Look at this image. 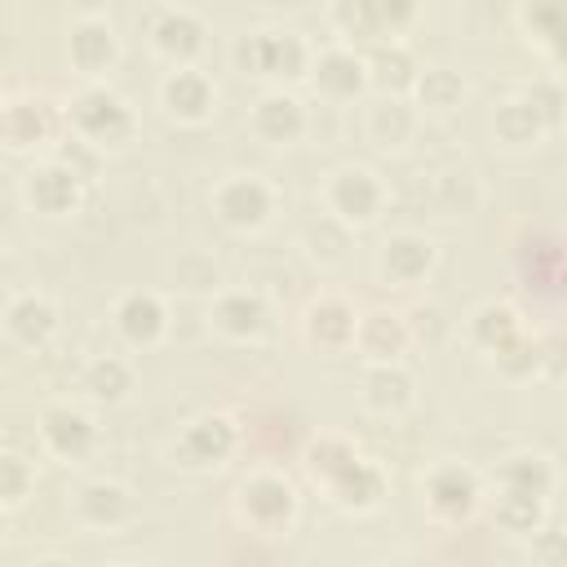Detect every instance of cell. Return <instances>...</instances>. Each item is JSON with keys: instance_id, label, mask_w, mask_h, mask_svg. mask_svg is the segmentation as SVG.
I'll return each instance as SVG.
<instances>
[{"instance_id": "obj_37", "label": "cell", "mask_w": 567, "mask_h": 567, "mask_svg": "<svg viewBox=\"0 0 567 567\" xmlns=\"http://www.w3.org/2000/svg\"><path fill=\"white\" fill-rule=\"evenodd\" d=\"M549 58H554L558 66H567V31H563V35H558V40L549 44Z\"/></svg>"}, {"instance_id": "obj_21", "label": "cell", "mask_w": 567, "mask_h": 567, "mask_svg": "<svg viewBox=\"0 0 567 567\" xmlns=\"http://www.w3.org/2000/svg\"><path fill=\"white\" fill-rule=\"evenodd\" d=\"M412 403V377L399 363H372L363 377V408L381 416H399Z\"/></svg>"}, {"instance_id": "obj_33", "label": "cell", "mask_w": 567, "mask_h": 567, "mask_svg": "<svg viewBox=\"0 0 567 567\" xmlns=\"http://www.w3.org/2000/svg\"><path fill=\"white\" fill-rule=\"evenodd\" d=\"M306 456H310V474H315V478H323L328 487H332V483H337V478L359 461V452H354L350 443H341V439H319V443H310V452H306Z\"/></svg>"}, {"instance_id": "obj_32", "label": "cell", "mask_w": 567, "mask_h": 567, "mask_svg": "<svg viewBox=\"0 0 567 567\" xmlns=\"http://www.w3.org/2000/svg\"><path fill=\"white\" fill-rule=\"evenodd\" d=\"M44 137H49V120H44L40 102H9L4 106V142L13 151L31 146V142H44Z\"/></svg>"}, {"instance_id": "obj_35", "label": "cell", "mask_w": 567, "mask_h": 567, "mask_svg": "<svg viewBox=\"0 0 567 567\" xmlns=\"http://www.w3.org/2000/svg\"><path fill=\"white\" fill-rule=\"evenodd\" d=\"M0 478H4V487H0L4 501L18 505V501L27 496V487H31V465H27L18 452H4V456H0Z\"/></svg>"}, {"instance_id": "obj_19", "label": "cell", "mask_w": 567, "mask_h": 567, "mask_svg": "<svg viewBox=\"0 0 567 567\" xmlns=\"http://www.w3.org/2000/svg\"><path fill=\"white\" fill-rule=\"evenodd\" d=\"M363 128H368V137L377 142V146H408L412 142V133H416V106L408 102V97H399V93H385V97H377L372 106H368V115H363Z\"/></svg>"}, {"instance_id": "obj_31", "label": "cell", "mask_w": 567, "mask_h": 567, "mask_svg": "<svg viewBox=\"0 0 567 567\" xmlns=\"http://www.w3.org/2000/svg\"><path fill=\"white\" fill-rule=\"evenodd\" d=\"M80 385H84L93 399H120V394L133 385V368H128L120 354H102V359H93V363L84 368Z\"/></svg>"}, {"instance_id": "obj_23", "label": "cell", "mask_w": 567, "mask_h": 567, "mask_svg": "<svg viewBox=\"0 0 567 567\" xmlns=\"http://www.w3.org/2000/svg\"><path fill=\"white\" fill-rule=\"evenodd\" d=\"M430 505L439 509V514H447V518H461V514H470V505H474V496H478V478H474V470H465V465H439L434 474H430Z\"/></svg>"}, {"instance_id": "obj_26", "label": "cell", "mask_w": 567, "mask_h": 567, "mask_svg": "<svg viewBox=\"0 0 567 567\" xmlns=\"http://www.w3.org/2000/svg\"><path fill=\"white\" fill-rule=\"evenodd\" d=\"M501 483L509 492H532V496H545L549 483H554V470L540 452H514L501 461Z\"/></svg>"}, {"instance_id": "obj_40", "label": "cell", "mask_w": 567, "mask_h": 567, "mask_svg": "<svg viewBox=\"0 0 567 567\" xmlns=\"http://www.w3.org/2000/svg\"><path fill=\"white\" fill-rule=\"evenodd\" d=\"M111 567H133V563H111Z\"/></svg>"}, {"instance_id": "obj_4", "label": "cell", "mask_w": 567, "mask_h": 567, "mask_svg": "<svg viewBox=\"0 0 567 567\" xmlns=\"http://www.w3.org/2000/svg\"><path fill=\"white\" fill-rule=\"evenodd\" d=\"M204 35H208L204 18L195 9H186V4H159V9L146 13V40L173 66H195L190 58L199 53Z\"/></svg>"}, {"instance_id": "obj_27", "label": "cell", "mask_w": 567, "mask_h": 567, "mask_svg": "<svg viewBox=\"0 0 567 567\" xmlns=\"http://www.w3.org/2000/svg\"><path fill=\"white\" fill-rule=\"evenodd\" d=\"M470 337L483 346V350H505L514 337H518V319H514V310L509 306H496V301H487V306H478L474 315H470Z\"/></svg>"}, {"instance_id": "obj_39", "label": "cell", "mask_w": 567, "mask_h": 567, "mask_svg": "<svg viewBox=\"0 0 567 567\" xmlns=\"http://www.w3.org/2000/svg\"><path fill=\"white\" fill-rule=\"evenodd\" d=\"M563 297H567V270H563Z\"/></svg>"}, {"instance_id": "obj_36", "label": "cell", "mask_w": 567, "mask_h": 567, "mask_svg": "<svg viewBox=\"0 0 567 567\" xmlns=\"http://www.w3.org/2000/svg\"><path fill=\"white\" fill-rule=\"evenodd\" d=\"M532 554H536L545 567H567V536H558V532H536Z\"/></svg>"}, {"instance_id": "obj_10", "label": "cell", "mask_w": 567, "mask_h": 567, "mask_svg": "<svg viewBox=\"0 0 567 567\" xmlns=\"http://www.w3.org/2000/svg\"><path fill=\"white\" fill-rule=\"evenodd\" d=\"M310 75H315L319 93H328V97H337V102H346V97H354V93H363V89L372 84L368 58L354 53L350 44H328V49L310 62Z\"/></svg>"}, {"instance_id": "obj_20", "label": "cell", "mask_w": 567, "mask_h": 567, "mask_svg": "<svg viewBox=\"0 0 567 567\" xmlns=\"http://www.w3.org/2000/svg\"><path fill=\"white\" fill-rule=\"evenodd\" d=\"M354 346L363 350L368 363H399V354L408 350V323H403L399 315H390V310L359 315Z\"/></svg>"}, {"instance_id": "obj_8", "label": "cell", "mask_w": 567, "mask_h": 567, "mask_svg": "<svg viewBox=\"0 0 567 567\" xmlns=\"http://www.w3.org/2000/svg\"><path fill=\"white\" fill-rule=\"evenodd\" d=\"M159 106L182 124H204L217 106V89L199 66H173L159 80Z\"/></svg>"}, {"instance_id": "obj_9", "label": "cell", "mask_w": 567, "mask_h": 567, "mask_svg": "<svg viewBox=\"0 0 567 567\" xmlns=\"http://www.w3.org/2000/svg\"><path fill=\"white\" fill-rule=\"evenodd\" d=\"M235 452V425L226 421V416H195L182 434H177V447H173V456H177V465H186V470H213V465H221L226 456Z\"/></svg>"}, {"instance_id": "obj_34", "label": "cell", "mask_w": 567, "mask_h": 567, "mask_svg": "<svg viewBox=\"0 0 567 567\" xmlns=\"http://www.w3.org/2000/svg\"><path fill=\"white\" fill-rule=\"evenodd\" d=\"M540 514H545V496H532V492H509L505 487V496L496 501V518L509 532H536Z\"/></svg>"}, {"instance_id": "obj_22", "label": "cell", "mask_w": 567, "mask_h": 567, "mask_svg": "<svg viewBox=\"0 0 567 567\" xmlns=\"http://www.w3.org/2000/svg\"><path fill=\"white\" fill-rule=\"evenodd\" d=\"M359 332V315L341 297H319L306 310V337L319 346H346Z\"/></svg>"}, {"instance_id": "obj_3", "label": "cell", "mask_w": 567, "mask_h": 567, "mask_svg": "<svg viewBox=\"0 0 567 567\" xmlns=\"http://www.w3.org/2000/svg\"><path fill=\"white\" fill-rule=\"evenodd\" d=\"M323 204H328V217H337L346 230L350 226H368L385 208V182L363 164H346V168H337L328 177Z\"/></svg>"}, {"instance_id": "obj_25", "label": "cell", "mask_w": 567, "mask_h": 567, "mask_svg": "<svg viewBox=\"0 0 567 567\" xmlns=\"http://www.w3.org/2000/svg\"><path fill=\"white\" fill-rule=\"evenodd\" d=\"M368 75H372V84H377V89H385V93H399V97H403V89H412V84H416V66H412V53H408L399 40H390V44H377V53L368 58Z\"/></svg>"}, {"instance_id": "obj_14", "label": "cell", "mask_w": 567, "mask_h": 567, "mask_svg": "<svg viewBox=\"0 0 567 567\" xmlns=\"http://www.w3.org/2000/svg\"><path fill=\"white\" fill-rule=\"evenodd\" d=\"M22 195L40 213H66L80 199V173L66 168L62 159H49V164H40V168H31L22 177Z\"/></svg>"}, {"instance_id": "obj_17", "label": "cell", "mask_w": 567, "mask_h": 567, "mask_svg": "<svg viewBox=\"0 0 567 567\" xmlns=\"http://www.w3.org/2000/svg\"><path fill=\"white\" fill-rule=\"evenodd\" d=\"M53 328H58V310L49 306V297H40V292H13L9 297V306H4V332H9V341L35 350V346L49 341Z\"/></svg>"}, {"instance_id": "obj_28", "label": "cell", "mask_w": 567, "mask_h": 567, "mask_svg": "<svg viewBox=\"0 0 567 567\" xmlns=\"http://www.w3.org/2000/svg\"><path fill=\"white\" fill-rule=\"evenodd\" d=\"M412 89H416V102L425 111H452L465 97V80L456 71H447V66H425Z\"/></svg>"}, {"instance_id": "obj_30", "label": "cell", "mask_w": 567, "mask_h": 567, "mask_svg": "<svg viewBox=\"0 0 567 567\" xmlns=\"http://www.w3.org/2000/svg\"><path fill=\"white\" fill-rule=\"evenodd\" d=\"M518 97L536 111V120H540L545 128H554V124L567 120V89H563L558 75H536V80H527Z\"/></svg>"}, {"instance_id": "obj_16", "label": "cell", "mask_w": 567, "mask_h": 567, "mask_svg": "<svg viewBox=\"0 0 567 567\" xmlns=\"http://www.w3.org/2000/svg\"><path fill=\"white\" fill-rule=\"evenodd\" d=\"M381 275L394 279V284H416L430 275L434 266V244L425 235H412V230H399L381 244V257H377Z\"/></svg>"}, {"instance_id": "obj_7", "label": "cell", "mask_w": 567, "mask_h": 567, "mask_svg": "<svg viewBox=\"0 0 567 567\" xmlns=\"http://www.w3.org/2000/svg\"><path fill=\"white\" fill-rule=\"evenodd\" d=\"M66 49H71L75 71H84V75L93 80V75H102L106 66H115V58H120V35H115V27H111L106 13L84 9V13L71 22Z\"/></svg>"}, {"instance_id": "obj_38", "label": "cell", "mask_w": 567, "mask_h": 567, "mask_svg": "<svg viewBox=\"0 0 567 567\" xmlns=\"http://www.w3.org/2000/svg\"><path fill=\"white\" fill-rule=\"evenodd\" d=\"M35 567H66V563H58V558H44V563H35Z\"/></svg>"}, {"instance_id": "obj_15", "label": "cell", "mask_w": 567, "mask_h": 567, "mask_svg": "<svg viewBox=\"0 0 567 567\" xmlns=\"http://www.w3.org/2000/svg\"><path fill=\"white\" fill-rule=\"evenodd\" d=\"M248 124H252V133L266 137V142H292V137H301V128H306V106H301L292 93H284V89H270V93H261V97L252 102Z\"/></svg>"}, {"instance_id": "obj_12", "label": "cell", "mask_w": 567, "mask_h": 567, "mask_svg": "<svg viewBox=\"0 0 567 567\" xmlns=\"http://www.w3.org/2000/svg\"><path fill=\"white\" fill-rule=\"evenodd\" d=\"M115 328H120V337L128 346L146 350V346H155L168 332V310H164V301L155 292H142L137 288V292H124L115 301Z\"/></svg>"}, {"instance_id": "obj_1", "label": "cell", "mask_w": 567, "mask_h": 567, "mask_svg": "<svg viewBox=\"0 0 567 567\" xmlns=\"http://www.w3.org/2000/svg\"><path fill=\"white\" fill-rule=\"evenodd\" d=\"M230 53H235V66L244 75H306L315 62L301 31H284V27L244 31Z\"/></svg>"}, {"instance_id": "obj_6", "label": "cell", "mask_w": 567, "mask_h": 567, "mask_svg": "<svg viewBox=\"0 0 567 567\" xmlns=\"http://www.w3.org/2000/svg\"><path fill=\"white\" fill-rule=\"evenodd\" d=\"M270 208H275V190L257 173H230L213 190V213L230 230H257V226H266Z\"/></svg>"}, {"instance_id": "obj_24", "label": "cell", "mask_w": 567, "mask_h": 567, "mask_svg": "<svg viewBox=\"0 0 567 567\" xmlns=\"http://www.w3.org/2000/svg\"><path fill=\"white\" fill-rule=\"evenodd\" d=\"M492 128H496V142H505L509 151H527L540 142L545 124L536 120V111L523 102V97H505L496 111H492Z\"/></svg>"}, {"instance_id": "obj_29", "label": "cell", "mask_w": 567, "mask_h": 567, "mask_svg": "<svg viewBox=\"0 0 567 567\" xmlns=\"http://www.w3.org/2000/svg\"><path fill=\"white\" fill-rule=\"evenodd\" d=\"M332 496L341 501V505H350V509H372L377 501H381V474H377V465H368L363 456L332 483Z\"/></svg>"}, {"instance_id": "obj_5", "label": "cell", "mask_w": 567, "mask_h": 567, "mask_svg": "<svg viewBox=\"0 0 567 567\" xmlns=\"http://www.w3.org/2000/svg\"><path fill=\"white\" fill-rule=\"evenodd\" d=\"M239 514L257 527V532H284L297 514V492L284 474L275 470H257L239 483Z\"/></svg>"}, {"instance_id": "obj_18", "label": "cell", "mask_w": 567, "mask_h": 567, "mask_svg": "<svg viewBox=\"0 0 567 567\" xmlns=\"http://www.w3.org/2000/svg\"><path fill=\"white\" fill-rule=\"evenodd\" d=\"M75 514H80V523L111 532V527L133 518V492L124 483H115V478H97L75 496Z\"/></svg>"}, {"instance_id": "obj_2", "label": "cell", "mask_w": 567, "mask_h": 567, "mask_svg": "<svg viewBox=\"0 0 567 567\" xmlns=\"http://www.w3.org/2000/svg\"><path fill=\"white\" fill-rule=\"evenodd\" d=\"M71 124H75V137H84L93 146H111V142H124L133 133V111H128V102L115 89L93 80V84L75 89Z\"/></svg>"}, {"instance_id": "obj_11", "label": "cell", "mask_w": 567, "mask_h": 567, "mask_svg": "<svg viewBox=\"0 0 567 567\" xmlns=\"http://www.w3.org/2000/svg\"><path fill=\"white\" fill-rule=\"evenodd\" d=\"M40 439H44V447L58 452L62 461H80V456L93 447L97 430H93V416H89L84 408H75V403H53V408H44V416H40Z\"/></svg>"}, {"instance_id": "obj_13", "label": "cell", "mask_w": 567, "mask_h": 567, "mask_svg": "<svg viewBox=\"0 0 567 567\" xmlns=\"http://www.w3.org/2000/svg\"><path fill=\"white\" fill-rule=\"evenodd\" d=\"M208 319H213V328H217L221 337H230V341H252V337L266 328V301H261L257 292H248V288H226V292H217Z\"/></svg>"}]
</instances>
